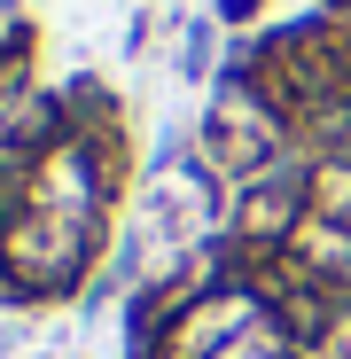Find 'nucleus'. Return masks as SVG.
Masks as SVG:
<instances>
[{
    "label": "nucleus",
    "instance_id": "nucleus-1",
    "mask_svg": "<svg viewBox=\"0 0 351 359\" xmlns=\"http://www.w3.org/2000/svg\"><path fill=\"white\" fill-rule=\"evenodd\" d=\"M94 250H102V226H78V219H55V211H16L0 226V289L39 305V297H71L86 273H94Z\"/></svg>",
    "mask_w": 351,
    "mask_h": 359
},
{
    "label": "nucleus",
    "instance_id": "nucleus-2",
    "mask_svg": "<svg viewBox=\"0 0 351 359\" xmlns=\"http://www.w3.org/2000/svg\"><path fill=\"white\" fill-rule=\"evenodd\" d=\"M305 211H312V164L305 156H281V164H266L258 180H242V188L226 196V243H242L250 258H273V250H289V234L305 226Z\"/></svg>",
    "mask_w": 351,
    "mask_h": 359
},
{
    "label": "nucleus",
    "instance_id": "nucleus-3",
    "mask_svg": "<svg viewBox=\"0 0 351 359\" xmlns=\"http://www.w3.org/2000/svg\"><path fill=\"white\" fill-rule=\"evenodd\" d=\"M289 266H297L305 281H320L336 305H351V226H336V219L305 211V226L289 234Z\"/></svg>",
    "mask_w": 351,
    "mask_h": 359
},
{
    "label": "nucleus",
    "instance_id": "nucleus-4",
    "mask_svg": "<svg viewBox=\"0 0 351 359\" xmlns=\"http://www.w3.org/2000/svg\"><path fill=\"white\" fill-rule=\"evenodd\" d=\"M305 359H351V305H336V320L320 328V344H312Z\"/></svg>",
    "mask_w": 351,
    "mask_h": 359
},
{
    "label": "nucleus",
    "instance_id": "nucleus-5",
    "mask_svg": "<svg viewBox=\"0 0 351 359\" xmlns=\"http://www.w3.org/2000/svg\"><path fill=\"white\" fill-rule=\"evenodd\" d=\"M320 16H351V0H320Z\"/></svg>",
    "mask_w": 351,
    "mask_h": 359
}]
</instances>
